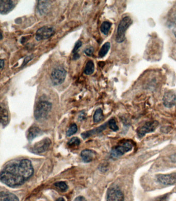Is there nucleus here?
Listing matches in <instances>:
<instances>
[{
	"mask_svg": "<svg viewBox=\"0 0 176 201\" xmlns=\"http://www.w3.org/2000/svg\"><path fill=\"white\" fill-rule=\"evenodd\" d=\"M82 41H80V40H78L77 41V42L75 43V45L73 50H72V53L75 54V53H78V51L79 50V48L82 47Z\"/></svg>",
	"mask_w": 176,
	"mask_h": 201,
	"instance_id": "bb28decb",
	"label": "nucleus"
},
{
	"mask_svg": "<svg viewBox=\"0 0 176 201\" xmlns=\"http://www.w3.org/2000/svg\"><path fill=\"white\" fill-rule=\"evenodd\" d=\"M67 71L62 67L53 69L51 74V80L53 85L58 86L63 84L65 80Z\"/></svg>",
	"mask_w": 176,
	"mask_h": 201,
	"instance_id": "39448f33",
	"label": "nucleus"
},
{
	"mask_svg": "<svg viewBox=\"0 0 176 201\" xmlns=\"http://www.w3.org/2000/svg\"><path fill=\"white\" fill-rule=\"evenodd\" d=\"M163 104L167 108H172L176 104V94L173 90L165 92L163 98Z\"/></svg>",
	"mask_w": 176,
	"mask_h": 201,
	"instance_id": "9b49d317",
	"label": "nucleus"
},
{
	"mask_svg": "<svg viewBox=\"0 0 176 201\" xmlns=\"http://www.w3.org/2000/svg\"><path fill=\"white\" fill-rule=\"evenodd\" d=\"M132 23L133 21L129 16L124 17L120 20L118 24L116 36V41L117 43H122L125 41L126 39V32Z\"/></svg>",
	"mask_w": 176,
	"mask_h": 201,
	"instance_id": "7ed1b4c3",
	"label": "nucleus"
},
{
	"mask_svg": "<svg viewBox=\"0 0 176 201\" xmlns=\"http://www.w3.org/2000/svg\"><path fill=\"white\" fill-rule=\"evenodd\" d=\"M112 24L109 21H104L100 26V31L102 33L107 35L109 34Z\"/></svg>",
	"mask_w": 176,
	"mask_h": 201,
	"instance_id": "412c9836",
	"label": "nucleus"
},
{
	"mask_svg": "<svg viewBox=\"0 0 176 201\" xmlns=\"http://www.w3.org/2000/svg\"><path fill=\"white\" fill-rule=\"evenodd\" d=\"M107 201H125V196L120 189L113 187L107 191Z\"/></svg>",
	"mask_w": 176,
	"mask_h": 201,
	"instance_id": "1a4fd4ad",
	"label": "nucleus"
},
{
	"mask_svg": "<svg viewBox=\"0 0 176 201\" xmlns=\"http://www.w3.org/2000/svg\"><path fill=\"white\" fill-rule=\"evenodd\" d=\"M51 144V141L49 138H44L37 143H36L31 149V151L35 154L43 153L49 149Z\"/></svg>",
	"mask_w": 176,
	"mask_h": 201,
	"instance_id": "6e6552de",
	"label": "nucleus"
},
{
	"mask_svg": "<svg viewBox=\"0 0 176 201\" xmlns=\"http://www.w3.org/2000/svg\"><path fill=\"white\" fill-rule=\"evenodd\" d=\"M55 34L54 28L51 26H43L39 28L36 33V40L41 41L50 38Z\"/></svg>",
	"mask_w": 176,
	"mask_h": 201,
	"instance_id": "423d86ee",
	"label": "nucleus"
},
{
	"mask_svg": "<svg viewBox=\"0 0 176 201\" xmlns=\"http://www.w3.org/2000/svg\"><path fill=\"white\" fill-rule=\"evenodd\" d=\"M111 48V43L109 42H105L104 45H102L100 48L99 53H98V56L99 58H103L107 54L110 49Z\"/></svg>",
	"mask_w": 176,
	"mask_h": 201,
	"instance_id": "6ab92c4d",
	"label": "nucleus"
},
{
	"mask_svg": "<svg viewBox=\"0 0 176 201\" xmlns=\"http://www.w3.org/2000/svg\"><path fill=\"white\" fill-rule=\"evenodd\" d=\"M77 130H78V127H77V125L75 124H73L71 125L69 129L68 130L66 134L67 136L70 137L75 134L77 133Z\"/></svg>",
	"mask_w": 176,
	"mask_h": 201,
	"instance_id": "b1692460",
	"label": "nucleus"
},
{
	"mask_svg": "<svg viewBox=\"0 0 176 201\" xmlns=\"http://www.w3.org/2000/svg\"><path fill=\"white\" fill-rule=\"evenodd\" d=\"M107 124H108V123H105V124L102 125L101 126L96 128V129H94L92 130H89V131H87L86 132L83 133L81 135V136L84 139H86V138H88L90 136H92L93 135H95V134H99L106 129Z\"/></svg>",
	"mask_w": 176,
	"mask_h": 201,
	"instance_id": "2eb2a0df",
	"label": "nucleus"
},
{
	"mask_svg": "<svg viewBox=\"0 0 176 201\" xmlns=\"http://www.w3.org/2000/svg\"><path fill=\"white\" fill-rule=\"evenodd\" d=\"M0 201H19L17 196L9 192L1 191L0 193Z\"/></svg>",
	"mask_w": 176,
	"mask_h": 201,
	"instance_id": "dca6fc26",
	"label": "nucleus"
},
{
	"mask_svg": "<svg viewBox=\"0 0 176 201\" xmlns=\"http://www.w3.org/2000/svg\"><path fill=\"white\" fill-rule=\"evenodd\" d=\"M33 58H34V55L33 54L30 55L29 56H26V57L25 58L24 60H23L21 68H23V67H25V66L26 65V64L28 63V62H30L31 60L33 59Z\"/></svg>",
	"mask_w": 176,
	"mask_h": 201,
	"instance_id": "cd10ccee",
	"label": "nucleus"
},
{
	"mask_svg": "<svg viewBox=\"0 0 176 201\" xmlns=\"http://www.w3.org/2000/svg\"><path fill=\"white\" fill-rule=\"evenodd\" d=\"M34 168L28 159H16L8 162L2 169L1 181L10 187L19 186L32 177Z\"/></svg>",
	"mask_w": 176,
	"mask_h": 201,
	"instance_id": "f257e3e1",
	"label": "nucleus"
},
{
	"mask_svg": "<svg viewBox=\"0 0 176 201\" xmlns=\"http://www.w3.org/2000/svg\"><path fill=\"white\" fill-rule=\"evenodd\" d=\"M157 182L164 185H173L176 183V173L157 175Z\"/></svg>",
	"mask_w": 176,
	"mask_h": 201,
	"instance_id": "9d476101",
	"label": "nucleus"
},
{
	"mask_svg": "<svg viewBox=\"0 0 176 201\" xmlns=\"http://www.w3.org/2000/svg\"><path fill=\"white\" fill-rule=\"evenodd\" d=\"M159 122L157 121H149L145 123L144 124L139 127L137 130V134L139 138H142L146 134L153 132L156 130Z\"/></svg>",
	"mask_w": 176,
	"mask_h": 201,
	"instance_id": "0eeeda50",
	"label": "nucleus"
},
{
	"mask_svg": "<svg viewBox=\"0 0 176 201\" xmlns=\"http://www.w3.org/2000/svg\"><path fill=\"white\" fill-rule=\"evenodd\" d=\"M41 132V130L38 127H31L27 132V138L28 140L32 141V140L34 139L36 137L39 136Z\"/></svg>",
	"mask_w": 176,
	"mask_h": 201,
	"instance_id": "f3484780",
	"label": "nucleus"
},
{
	"mask_svg": "<svg viewBox=\"0 0 176 201\" xmlns=\"http://www.w3.org/2000/svg\"><path fill=\"white\" fill-rule=\"evenodd\" d=\"M56 201H65V200H64V198H63V197H60V198H58V199L56 200Z\"/></svg>",
	"mask_w": 176,
	"mask_h": 201,
	"instance_id": "f704fd0d",
	"label": "nucleus"
},
{
	"mask_svg": "<svg viewBox=\"0 0 176 201\" xmlns=\"http://www.w3.org/2000/svg\"><path fill=\"white\" fill-rule=\"evenodd\" d=\"M94 52V48L92 47H89V48H85L84 50L85 54L88 56H91L93 55Z\"/></svg>",
	"mask_w": 176,
	"mask_h": 201,
	"instance_id": "c85d7f7f",
	"label": "nucleus"
},
{
	"mask_svg": "<svg viewBox=\"0 0 176 201\" xmlns=\"http://www.w3.org/2000/svg\"><path fill=\"white\" fill-rule=\"evenodd\" d=\"M4 64H5V63H4V60H2V59H1V60H0V66H1V70H3V68H4Z\"/></svg>",
	"mask_w": 176,
	"mask_h": 201,
	"instance_id": "473e14b6",
	"label": "nucleus"
},
{
	"mask_svg": "<svg viewBox=\"0 0 176 201\" xmlns=\"http://www.w3.org/2000/svg\"><path fill=\"white\" fill-rule=\"evenodd\" d=\"M168 200H169V195L165 194L164 196L157 197L154 201H168Z\"/></svg>",
	"mask_w": 176,
	"mask_h": 201,
	"instance_id": "c756f323",
	"label": "nucleus"
},
{
	"mask_svg": "<svg viewBox=\"0 0 176 201\" xmlns=\"http://www.w3.org/2000/svg\"><path fill=\"white\" fill-rule=\"evenodd\" d=\"M81 156L84 162H89L96 156V153L93 150L86 149L81 152Z\"/></svg>",
	"mask_w": 176,
	"mask_h": 201,
	"instance_id": "4468645a",
	"label": "nucleus"
},
{
	"mask_svg": "<svg viewBox=\"0 0 176 201\" xmlns=\"http://www.w3.org/2000/svg\"><path fill=\"white\" fill-rule=\"evenodd\" d=\"M80 140L79 139V138L77 137H73L71 138L69 141L68 142V145L70 147H75L80 145Z\"/></svg>",
	"mask_w": 176,
	"mask_h": 201,
	"instance_id": "a878e982",
	"label": "nucleus"
},
{
	"mask_svg": "<svg viewBox=\"0 0 176 201\" xmlns=\"http://www.w3.org/2000/svg\"><path fill=\"white\" fill-rule=\"evenodd\" d=\"M80 54H79L78 53H75V54H73V60H78L79 58H80Z\"/></svg>",
	"mask_w": 176,
	"mask_h": 201,
	"instance_id": "2f4dec72",
	"label": "nucleus"
},
{
	"mask_svg": "<svg viewBox=\"0 0 176 201\" xmlns=\"http://www.w3.org/2000/svg\"><path fill=\"white\" fill-rule=\"evenodd\" d=\"M0 37H1V38H0V40H2V39H3V35H2V32H1V36H0Z\"/></svg>",
	"mask_w": 176,
	"mask_h": 201,
	"instance_id": "c9c22d12",
	"label": "nucleus"
},
{
	"mask_svg": "<svg viewBox=\"0 0 176 201\" xmlns=\"http://www.w3.org/2000/svg\"><path fill=\"white\" fill-rule=\"evenodd\" d=\"M95 71V65L94 62L92 60H89L85 67L84 72L85 74L87 75H91Z\"/></svg>",
	"mask_w": 176,
	"mask_h": 201,
	"instance_id": "aec40b11",
	"label": "nucleus"
},
{
	"mask_svg": "<svg viewBox=\"0 0 176 201\" xmlns=\"http://www.w3.org/2000/svg\"><path fill=\"white\" fill-rule=\"evenodd\" d=\"M74 201H87L85 199V198L83 197H82V196H79V197H78L75 198V200H74Z\"/></svg>",
	"mask_w": 176,
	"mask_h": 201,
	"instance_id": "7c9ffc66",
	"label": "nucleus"
},
{
	"mask_svg": "<svg viewBox=\"0 0 176 201\" xmlns=\"http://www.w3.org/2000/svg\"><path fill=\"white\" fill-rule=\"evenodd\" d=\"M17 4V1L12 0L0 1V13L7 15L14 9Z\"/></svg>",
	"mask_w": 176,
	"mask_h": 201,
	"instance_id": "f8f14e48",
	"label": "nucleus"
},
{
	"mask_svg": "<svg viewBox=\"0 0 176 201\" xmlns=\"http://www.w3.org/2000/svg\"><path fill=\"white\" fill-rule=\"evenodd\" d=\"M108 125L110 129L114 132L117 131L119 130V127L116 124V121L114 119H111L108 122Z\"/></svg>",
	"mask_w": 176,
	"mask_h": 201,
	"instance_id": "393cba45",
	"label": "nucleus"
},
{
	"mask_svg": "<svg viewBox=\"0 0 176 201\" xmlns=\"http://www.w3.org/2000/svg\"><path fill=\"white\" fill-rule=\"evenodd\" d=\"M172 32H173V33L174 34L175 36L176 37V23L175 25L174 28H173Z\"/></svg>",
	"mask_w": 176,
	"mask_h": 201,
	"instance_id": "72a5a7b5",
	"label": "nucleus"
},
{
	"mask_svg": "<svg viewBox=\"0 0 176 201\" xmlns=\"http://www.w3.org/2000/svg\"><path fill=\"white\" fill-rule=\"evenodd\" d=\"M94 121L96 123L99 122L100 121L103 120L104 118V115L103 114V111L101 108H98L95 112L94 115Z\"/></svg>",
	"mask_w": 176,
	"mask_h": 201,
	"instance_id": "4be33fe9",
	"label": "nucleus"
},
{
	"mask_svg": "<svg viewBox=\"0 0 176 201\" xmlns=\"http://www.w3.org/2000/svg\"><path fill=\"white\" fill-rule=\"evenodd\" d=\"M133 147L132 142L130 140H126L113 147L111 152V156L114 158L121 156L122 155L131 151Z\"/></svg>",
	"mask_w": 176,
	"mask_h": 201,
	"instance_id": "20e7f679",
	"label": "nucleus"
},
{
	"mask_svg": "<svg viewBox=\"0 0 176 201\" xmlns=\"http://www.w3.org/2000/svg\"><path fill=\"white\" fill-rule=\"evenodd\" d=\"M1 120L3 127H5L10 122V115L8 110L6 108L1 106Z\"/></svg>",
	"mask_w": 176,
	"mask_h": 201,
	"instance_id": "a211bd4d",
	"label": "nucleus"
},
{
	"mask_svg": "<svg viewBox=\"0 0 176 201\" xmlns=\"http://www.w3.org/2000/svg\"><path fill=\"white\" fill-rule=\"evenodd\" d=\"M51 1H38L37 5V10L38 13L41 16L46 14L51 7Z\"/></svg>",
	"mask_w": 176,
	"mask_h": 201,
	"instance_id": "ddd939ff",
	"label": "nucleus"
},
{
	"mask_svg": "<svg viewBox=\"0 0 176 201\" xmlns=\"http://www.w3.org/2000/svg\"><path fill=\"white\" fill-rule=\"evenodd\" d=\"M54 186L58 188L62 192L66 191L68 188V186L67 184L64 182H55L54 184Z\"/></svg>",
	"mask_w": 176,
	"mask_h": 201,
	"instance_id": "5701e85b",
	"label": "nucleus"
},
{
	"mask_svg": "<svg viewBox=\"0 0 176 201\" xmlns=\"http://www.w3.org/2000/svg\"><path fill=\"white\" fill-rule=\"evenodd\" d=\"M52 108V104L48 100H40L38 102L34 111L36 119L42 121L47 118Z\"/></svg>",
	"mask_w": 176,
	"mask_h": 201,
	"instance_id": "f03ea898",
	"label": "nucleus"
}]
</instances>
